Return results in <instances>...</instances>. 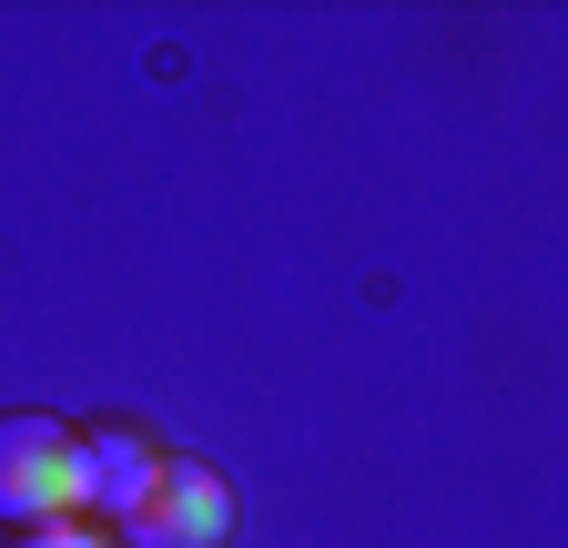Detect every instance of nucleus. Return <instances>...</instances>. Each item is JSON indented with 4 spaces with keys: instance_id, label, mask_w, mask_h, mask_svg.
<instances>
[{
    "instance_id": "obj_1",
    "label": "nucleus",
    "mask_w": 568,
    "mask_h": 548,
    "mask_svg": "<svg viewBox=\"0 0 568 548\" xmlns=\"http://www.w3.org/2000/svg\"><path fill=\"white\" fill-rule=\"evenodd\" d=\"M0 518H82V427L0 417Z\"/></svg>"
},
{
    "instance_id": "obj_2",
    "label": "nucleus",
    "mask_w": 568,
    "mask_h": 548,
    "mask_svg": "<svg viewBox=\"0 0 568 548\" xmlns=\"http://www.w3.org/2000/svg\"><path fill=\"white\" fill-rule=\"evenodd\" d=\"M224 528H234V488L203 457H163V488L132 518V548H224Z\"/></svg>"
},
{
    "instance_id": "obj_3",
    "label": "nucleus",
    "mask_w": 568,
    "mask_h": 548,
    "mask_svg": "<svg viewBox=\"0 0 568 548\" xmlns=\"http://www.w3.org/2000/svg\"><path fill=\"white\" fill-rule=\"evenodd\" d=\"M163 488V447L142 427H92L82 437V518L92 528H132Z\"/></svg>"
},
{
    "instance_id": "obj_4",
    "label": "nucleus",
    "mask_w": 568,
    "mask_h": 548,
    "mask_svg": "<svg viewBox=\"0 0 568 548\" xmlns=\"http://www.w3.org/2000/svg\"><path fill=\"white\" fill-rule=\"evenodd\" d=\"M11 548H112V528H92V518H41V528H21Z\"/></svg>"
}]
</instances>
